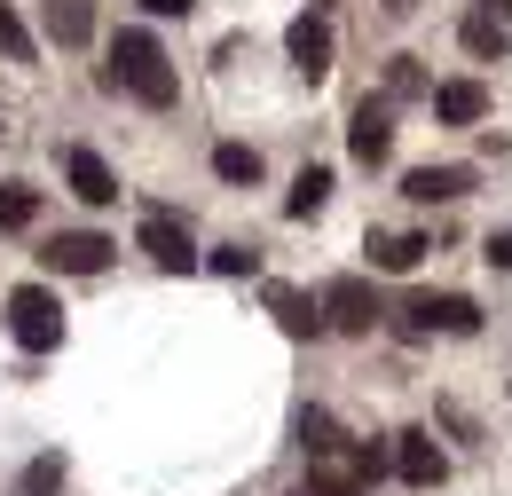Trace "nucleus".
I'll use <instances>...</instances> for the list:
<instances>
[{
	"label": "nucleus",
	"instance_id": "f257e3e1",
	"mask_svg": "<svg viewBox=\"0 0 512 496\" xmlns=\"http://www.w3.org/2000/svg\"><path fill=\"white\" fill-rule=\"evenodd\" d=\"M111 63H119V71H111L103 87H127L134 103H150V111L174 103V63H166V48H158L150 32H119V40H111Z\"/></svg>",
	"mask_w": 512,
	"mask_h": 496
},
{
	"label": "nucleus",
	"instance_id": "f03ea898",
	"mask_svg": "<svg viewBox=\"0 0 512 496\" xmlns=\"http://www.w3.org/2000/svg\"><path fill=\"white\" fill-rule=\"evenodd\" d=\"M394 331H402V339H434V331H449V339H473V331H481V308H473L465 292H418V300H402Z\"/></svg>",
	"mask_w": 512,
	"mask_h": 496
},
{
	"label": "nucleus",
	"instance_id": "7ed1b4c3",
	"mask_svg": "<svg viewBox=\"0 0 512 496\" xmlns=\"http://www.w3.org/2000/svg\"><path fill=\"white\" fill-rule=\"evenodd\" d=\"M8 339H16L24 355L64 347V308H56V292H48V284H16V292H8Z\"/></svg>",
	"mask_w": 512,
	"mask_h": 496
},
{
	"label": "nucleus",
	"instance_id": "20e7f679",
	"mask_svg": "<svg viewBox=\"0 0 512 496\" xmlns=\"http://www.w3.org/2000/svg\"><path fill=\"white\" fill-rule=\"evenodd\" d=\"M316 308H323V323H331V331H355V339H363V331L386 315V308H379V292H371L363 276H331Z\"/></svg>",
	"mask_w": 512,
	"mask_h": 496
},
{
	"label": "nucleus",
	"instance_id": "39448f33",
	"mask_svg": "<svg viewBox=\"0 0 512 496\" xmlns=\"http://www.w3.org/2000/svg\"><path fill=\"white\" fill-rule=\"evenodd\" d=\"M394 473H402L410 489H442V481H449V457H442V441L426 434V426L394 434Z\"/></svg>",
	"mask_w": 512,
	"mask_h": 496
},
{
	"label": "nucleus",
	"instance_id": "423d86ee",
	"mask_svg": "<svg viewBox=\"0 0 512 496\" xmlns=\"http://www.w3.org/2000/svg\"><path fill=\"white\" fill-rule=\"evenodd\" d=\"M284 56H292L300 79H323V71H331V16H323V8H308V16L284 32Z\"/></svg>",
	"mask_w": 512,
	"mask_h": 496
},
{
	"label": "nucleus",
	"instance_id": "0eeeda50",
	"mask_svg": "<svg viewBox=\"0 0 512 496\" xmlns=\"http://www.w3.org/2000/svg\"><path fill=\"white\" fill-rule=\"evenodd\" d=\"M111 237H95V229H71V237H48V252H40V260H48V268H56V276H95V268H111Z\"/></svg>",
	"mask_w": 512,
	"mask_h": 496
},
{
	"label": "nucleus",
	"instance_id": "6e6552de",
	"mask_svg": "<svg viewBox=\"0 0 512 496\" xmlns=\"http://www.w3.org/2000/svg\"><path fill=\"white\" fill-rule=\"evenodd\" d=\"M347 150H355L363 166H386V150H394V103H386V95H371V103L355 111V126H347Z\"/></svg>",
	"mask_w": 512,
	"mask_h": 496
},
{
	"label": "nucleus",
	"instance_id": "1a4fd4ad",
	"mask_svg": "<svg viewBox=\"0 0 512 496\" xmlns=\"http://www.w3.org/2000/svg\"><path fill=\"white\" fill-rule=\"evenodd\" d=\"M142 252H150L158 268H197L190 221H174V213H150V221H142Z\"/></svg>",
	"mask_w": 512,
	"mask_h": 496
},
{
	"label": "nucleus",
	"instance_id": "9d476101",
	"mask_svg": "<svg viewBox=\"0 0 512 496\" xmlns=\"http://www.w3.org/2000/svg\"><path fill=\"white\" fill-rule=\"evenodd\" d=\"M260 300H268V315H276L284 339H316V331H323V308L308 300V292H292V284H268Z\"/></svg>",
	"mask_w": 512,
	"mask_h": 496
},
{
	"label": "nucleus",
	"instance_id": "9b49d317",
	"mask_svg": "<svg viewBox=\"0 0 512 496\" xmlns=\"http://www.w3.org/2000/svg\"><path fill=\"white\" fill-rule=\"evenodd\" d=\"M64 174H71V197H79V205H119V174H111L95 150H71Z\"/></svg>",
	"mask_w": 512,
	"mask_h": 496
},
{
	"label": "nucleus",
	"instance_id": "f8f14e48",
	"mask_svg": "<svg viewBox=\"0 0 512 496\" xmlns=\"http://www.w3.org/2000/svg\"><path fill=\"white\" fill-rule=\"evenodd\" d=\"M465 166H418V174H402V197L410 205H449V197H465Z\"/></svg>",
	"mask_w": 512,
	"mask_h": 496
},
{
	"label": "nucleus",
	"instance_id": "ddd939ff",
	"mask_svg": "<svg viewBox=\"0 0 512 496\" xmlns=\"http://www.w3.org/2000/svg\"><path fill=\"white\" fill-rule=\"evenodd\" d=\"M489 111V87L481 79H449V87H434V119L442 126H473Z\"/></svg>",
	"mask_w": 512,
	"mask_h": 496
},
{
	"label": "nucleus",
	"instance_id": "4468645a",
	"mask_svg": "<svg viewBox=\"0 0 512 496\" xmlns=\"http://www.w3.org/2000/svg\"><path fill=\"white\" fill-rule=\"evenodd\" d=\"M95 32V0H48V40L56 48H79Z\"/></svg>",
	"mask_w": 512,
	"mask_h": 496
},
{
	"label": "nucleus",
	"instance_id": "2eb2a0df",
	"mask_svg": "<svg viewBox=\"0 0 512 496\" xmlns=\"http://www.w3.org/2000/svg\"><path fill=\"white\" fill-rule=\"evenodd\" d=\"M426 237H418V229H402V237H371V260H379L386 276H410V268H418V260H426Z\"/></svg>",
	"mask_w": 512,
	"mask_h": 496
},
{
	"label": "nucleus",
	"instance_id": "dca6fc26",
	"mask_svg": "<svg viewBox=\"0 0 512 496\" xmlns=\"http://www.w3.org/2000/svg\"><path fill=\"white\" fill-rule=\"evenodd\" d=\"M323 205H331V174H323V166H308V174L292 182V197H284V213H292V221H316Z\"/></svg>",
	"mask_w": 512,
	"mask_h": 496
},
{
	"label": "nucleus",
	"instance_id": "f3484780",
	"mask_svg": "<svg viewBox=\"0 0 512 496\" xmlns=\"http://www.w3.org/2000/svg\"><path fill=\"white\" fill-rule=\"evenodd\" d=\"M300 449H308V457H323V465H331V457H339L347 441H339V426H331L323 410H300Z\"/></svg>",
	"mask_w": 512,
	"mask_h": 496
},
{
	"label": "nucleus",
	"instance_id": "a211bd4d",
	"mask_svg": "<svg viewBox=\"0 0 512 496\" xmlns=\"http://www.w3.org/2000/svg\"><path fill=\"white\" fill-rule=\"evenodd\" d=\"M213 174H221V182H260V150L253 142H221V150H213Z\"/></svg>",
	"mask_w": 512,
	"mask_h": 496
},
{
	"label": "nucleus",
	"instance_id": "6ab92c4d",
	"mask_svg": "<svg viewBox=\"0 0 512 496\" xmlns=\"http://www.w3.org/2000/svg\"><path fill=\"white\" fill-rule=\"evenodd\" d=\"M40 221V197L24 182H0V229H32Z\"/></svg>",
	"mask_w": 512,
	"mask_h": 496
},
{
	"label": "nucleus",
	"instance_id": "aec40b11",
	"mask_svg": "<svg viewBox=\"0 0 512 496\" xmlns=\"http://www.w3.org/2000/svg\"><path fill=\"white\" fill-rule=\"evenodd\" d=\"M56 489H64V457L48 449V457H32V465H24V481H16V496H56Z\"/></svg>",
	"mask_w": 512,
	"mask_h": 496
},
{
	"label": "nucleus",
	"instance_id": "412c9836",
	"mask_svg": "<svg viewBox=\"0 0 512 496\" xmlns=\"http://www.w3.org/2000/svg\"><path fill=\"white\" fill-rule=\"evenodd\" d=\"M465 48H473V56H505V16H481V8H473V16H465Z\"/></svg>",
	"mask_w": 512,
	"mask_h": 496
},
{
	"label": "nucleus",
	"instance_id": "4be33fe9",
	"mask_svg": "<svg viewBox=\"0 0 512 496\" xmlns=\"http://www.w3.org/2000/svg\"><path fill=\"white\" fill-rule=\"evenodd\" d=\"M205 268H213V276H260V252L253 245H221V252H205Z\"/></svg>",
	"mask_w": 512,
	"mask_h": 496
},
{
	"label": "nucleus",
	"instance_id": "5701e85b",
	"mask_svg": "<svg viewBox=\"0 0 512 496\" xmlns=\"http://www.w3.org/2000/svg\"><path fill=\"white\" fill-rule=\"evenodd\" d=\"M0 48H8V63H32L40 48H32V32H24V16L16 8H0Z\"/></svg>",
	"mask_w": 512,
	"mask_h": 496
},
{
	"label": "nucleus",
	"instance_id": "b1692460",
	"mask_svg": "<svg viewBox=\"0 0 512 496\" xmlns=\"http://www.w3.org/2000/svg\"><path fill=\"white\" fill-rule=\"evenodd\" d=\"M386 95H426V71H418V56H394V63H386Z\"/></svg>",
	"mask_w": 512,
	"mask_h": 496
},
{
	"label": "nucleus",
	"instance_id": "393cba45",
	"mask_svg": "<svg viewBox=\"0 0 512 496\" xmlns=\"http://www.w3.org/2000/svg\"><path fill=\"white\" fill-rule=\"evenodd\" d=\"M489 268H512V229H497V237H489Z\"/></svg>",
	"mask_w": 512,
	"mask_h": 496
},
{
	"label": "nucleus",
	"instance_id": "a878e982",
	"mask_svg": "<svg viewBox=\"0 0 512 496\" xmlns=\"http://www.w3.org/2000/svg\"><path fill=\"white\" fill-rule=\"evenodd\" d=\"M142 8H150V16H190L197 0H142Z\"/></svg>",
	"mask_w": 512,
	"mask_h": 496
},
{
	"label": "nucleus",
	"instance_id": "bb28decb",
	"mask_svg": "<svg viewBox=\"0 0 512 496\" xmlns=\"http://www.w3.org/2000/svg\"><path fill=\"white\" fill-rule=\"evenodd\" d=\"M386 16H418V0H379Z\"/></svg>",
	"mask_w": 512,
	"mask_h": 496
},
{
	"label": "nucleus",
	"instance_id": "cd10ccee",
	"mask_svg": "<svg viewBox=\"0 0 512 496\" xmlns=\"http://www.w3.org/2000/svg\"><path fill=\"white\" fill-rule=\"evenodd\" d=\"M481 16H512V0H481Z\"/></svg>",
	"mask_w": 512,
	"mask_h": 496
},
{
	"label": "nucleus",
	"instance_id": "c85d7f7f",
	"mask_svg": "<svg viewBox=\"0 0 512 496\" xmlns=\"http://www.w3.org/2000/svg\"><path fill=\"white\" fill-rule=\"evenodd\" d=\"M292 496H331V489H323V481H308V489H292Z\"/></svg>",
	"mask_w": 512,
	"mask_h": 496
},
{
	"label": "nucleus",
	"instance_id": "c756f323",
	"mask_svg": "<svg viewBox=\"0 0 512 496\" xmlns=\"http://www.w3.org/2000/svg\"><path fill=\"white\" fill-rule=\"evenodd\" d=\"M355 496H371V489H355Z\"/></svg>",
	"mask_w": 512,
	"mask_h": 496
},
{
	"label": "nucleus",
	"instance_id": "7c9ffc66",
	"mask_svg": "<svg viewBox=\"0 0 512 496\" xmlns=\"http://www.w3.org/2000/svg\"><path fill=\"white\" fill-rule=\"evenodd\" d=\"M0 134H8V126H0Z\"/></svg>",
	"mask_w": 512,
	"mask_h": 496
}]
</instances>
